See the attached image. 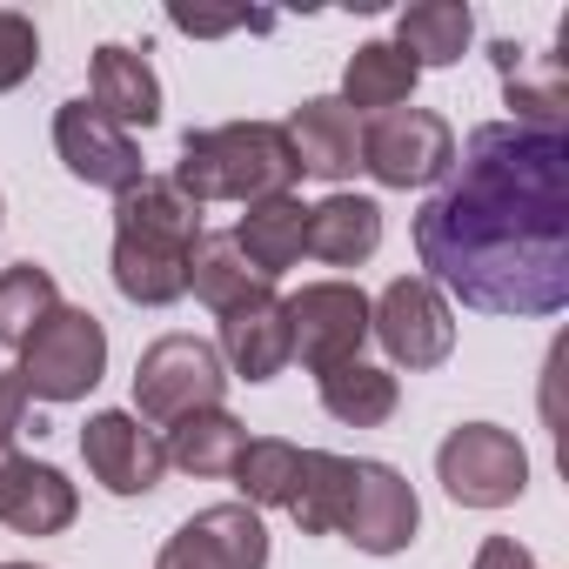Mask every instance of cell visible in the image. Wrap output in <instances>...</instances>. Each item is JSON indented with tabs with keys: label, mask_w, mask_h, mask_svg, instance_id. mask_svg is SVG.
<instances>
[{
	"label": "cell",
	"mask_w": 569,
	"mask_h": 569,
	"mask_svg": "<svg viewBox=\"0 0 569 569\" xmlns=\"http://www.w3.org/2000/svg\"><path fill=\"white\" fill-rule=\"evenodd\" d=\"M369 336L389 349L396 369H436L456 349V316H449L436 281L402 274L382 289V302H369Z\"/></svg>",
	"instance_id": "obj_9"
},
{
	"label": "cell",
	"mask_w": 569,
	"mask_h": 569,
	"mask_svg": "<svg viewBox=\"0 0 569 569\" xmlns=\"http://www.w3.org/2000/svg\"><path fill=\"white\" fill-rule=\"evenodd\" d=\"M108 369V329L88 309H54L48 322H34V336L21 342V389L41 402H81Z\"/></svg>",
	"instance_id": "obj_4"
},
{
	"label": "cell",
	"mask_w": 569,
	"mask_h": 569,
	"mask_svg": "<svg viewBox=\"0 0 569 569\" xmlns=\"http://www.w3.org/2000/svg\"><path fill=\"white\" fill-rule=\"evenodd\" d=\"M188 289L214 309V316H228L234 302H248V296H261V289H274V281H261L248 261H241V248L228 241V234H214V241H201L194 248V268H188Z\"/></svg>",
	"instance_id": "obj_26"
},
{
	"label": "cell",
	"mask_w": 569,
	"mask_h": 569,
	"mask_svg": "<svg viewBox=\"0 0 569 569\" xmlns=\"http://www.w3.org/2000/svg\"><path fill=\"white\" fill-rule=\"evenodd\" d=\"M241 382H274L281 369H289L296 356H289V309L274 302V289H261V296H248V302H234L228 316H221V349H214Z\"/></svg>",
	"instance_id": "obj_15"
},
{
	"label": "cell",
	"mask_w": 569,
	"mask_h": 569,
	"mask_svg": "<svg viewBox=\"0 0 569 569\" xmlns=\"http://www.w3.org/2000/svg\"><path fill=\"white\" fill-rule=\"evenodd\" d=\"M94 108L114 121V128H154L161 121V81H154V68L134 54V48H101L94 54Z\"/></svg>",
	"instance_id": "obj_18"
},
{
	"label": "cell",
	"mask_w": 569,
	"mask_h": 569,
	"mask_svg": "<svg viewBox=\"0 0 569 569\" xmlns=\"http://www.w3.org/2000/svg\"><path fill=\"white\" fill-rule=\"evenodd\" d=\"M228 241L241 248V261H248L261 281H274V274H289V268L302 261V248H309V208H302L296 194L248 201V214L234 221Z\"/></svg>",
	"instance_id": "obj_17"
},
{
	"label": "cell",
	"mask_w": 569,
	"mask_h": 569,
	"mask_svg": "<svg viewBox=\"0 0 569 569\" xmlns=\"http://www.w3.org/2000/svg\"><path fill=\"white\" fill-rule=\"evenodd\" d=\"M316 382H322V409H329L336 422H349V429H376V422L396 416V376H389V369L342 362V369H329V376H316Z\"/></svg>",
	"instance_id": "obj_24"
},
{
	"label": "cell",
	"mask_w": 569,
	"mask_h": 569,
	"mask_svg": "<svg viewBox=\"0 0 569 569\" xmlns=\"http://www.w3.org/2000/svg\"><path fill=\"white\" fill-rule=\"evenodd\" d=\"M34 61H41V34H34V21L14 14V8H0V94L21 88V81L34 74Z\"/></svg>",
	"instance_id": "obj_28"
},
{
	"label": "cell",
	"mask_w": 569,
	"mask_h": 569,
	"mask_svg": "<svg viewBox=\"0 0 569 569\" xmlns=\"http://www.w3.org/2000/svg\"><path fill=\"white\" fill-rule=\"evenodd\" d=\"M342 509H349V456L302 449L289 516L302 522V536H342Z\"/></svg>",
	"instance_id": "obj_23"
},
{
	"label": "cell",
	"mask_w": 569,
	"mask_h": 569,
	"mask_svg": "<svg viewBox=\"0 0 569 569\" xmlns=\"http://www.w3.org/2000/svg\"><path fill=\"white\" fill-rule=\"evenodd\" d=\"M81 456H88V476L108 489V496H148L168 469V449L154 429H141L134 416L108 409V416H88L81 429Z\"/></svg>",
	"instance_id": "obj_13"
},
{
	"label": "cell",
	"mask_w": 569,
	"mask_h": 569,
	"mask_svg": "<svg viewBox=\"0 0 569 569\" xmlns=\"http://www.w3.org/2000/svg\"><path fill=\"white\" fill-rule=\"evenodd\" d=\"M436 476L462 509H502L529 489V456L509 429L496 422H462L449 429V442L436 449Z\"/></svg>",
	"instance_id": "obj_6"
},
{
	"label": "cell",
	"mask_w": 569,
	"mask_h": 569,
	"mask_svg": "<svg viewBox=\"0 0 569 569\" xmlns=\"http://www.w3.org/2000/svg\"><path fill=\"white\" fill-rule=\"evenodd\" d=\"M221 389H228V369L208 342L194 336H161L154 349H141L134 362V402L148 422H181V416H201V409H221Z\"/></svg>",
	"instance_id": "obj_5"
},
{
	"label": "cell",
	"mask_w": 569,
	"mask_h": 569,
	"mask_svg": "<svg viewBox=\"0 0 569 569\" xmlns=\"http://www.w3.org/2000/svg\"><path fill=\"white\" fill-rule=\"evenodd\" d=\"M54 148H61L68 174H74V181H88V188L128 194V188H141V181H148L134 134H128V128H114L94 101H68V108L54 114Z\"/></svg>",
	"instance_id": "obj_10"
},
{
	"label": "cell",
	"mask_w": 569,
	"mask_h": 569,
	"mask_svg": "<svg viewBox=\"0 0 569 569\" xmlns=\"http://www.w3.org/2000/svg\"><path fill=\"white\" fill-rule=\"evenodd\" d=\"M161 449H168V462L188 469V476H228L234 456L248 449V429H241L228 409H201V416H181Z\"/></svg>",
	"instance_id": "obj_22"
},
{
	"label": "cell",
	"mask_w": 569,
	"mask_h": 569,
	"mask_svg": "<svg viewBox=\"0 0 569 569\" xmlns=\"http://www.w3.org/2000/svg\"><path fill=\"white\" fill-rule=\"evenodd\" d=\"M281 309H289V356H302V369L329 376L342 362H362V342H369V296L362 289H349V281H309Z\"/></svg>",
	"instance_id": "obj_7"
},
{
	"label": "cell",
	"mask_w": 569,
	"mask_h": 569,
	"mask_svg": "<svg viewBox=\"0 0 569 569\" xmlns=\"http://www.w3.org/2000/svg\"><path fill=\"white\" fill-rule=\"evenodd\" d=\"M382 248V208L369 194H329L322 208H309V248L329 268H356Z\"/></svg>",
	"instance_id": "obj_19"
},
{
	"label": "cell",
	"mask_w": 569,
	"mask_h": 569,
	"mask_svg": "<svg viewBox=\"0 0 569 569\" xmlns=\"http://www.w3.org/2000/svg\"><path fill=\"white\" fill-rule=\"evenodd\" d=\"M281 134H289V154L302 174L342 181L362 168V114H349L342 101H302Z\"/></svg>",
	"instance_id": "obj_16"
},
{
	"label": "cell",
	"mask_w": 569,
	"mask_h": 569,
	"mask_svg": "<svg viewBox=\"0 0 569 569\" xmlns=\"http://www.w3.org/2000/svg\"><path fill=\"white\" fill-rule=\"evenodd\" d=\"M422 509L416 489L389 469V462H349V509H342V536L369 556H396L409 549Z\"/></svg>",
	"instance_id": "obj_12"
},
{
	"label": "cell",
	"mask_w": 569,
	"mask_h": 569,
	"mask_svg": "<svg viewBox=\"0 0 569 569\" xmlns=\"http://www.w3.org/2000/svg\"><path fill=\"white\" fill-rule=\"evenodd\" d=\"M416 254L462 309L556 316L569 302V128H476L416 214Z\"/></svg>",
	"instance_id": "obj_1"
},
{
	"label": "cell",
	"mask_w": 569,
	"mask_h": 569,
	"mask_svg": "<svg viewBox=\"0 0 569 569\" xmlns=\"http://www.w3.org/2000/svg\"><path fill=\"white\" fill-rule=\"evenodd\" d=\"M469 34H476V14L462 8V0H416V8L396 21V54H409L416 61V74L422 68H449V61H462L469 54Z\"/></svg>",
	"instance_id": "obj_20"
},
{
	"label": "cell",
	"mask_w": 569,
	"mask_h": 569,
	"mask_svg": "<svg viewBox=\"0 0 569 569\" xmlns=\"http://www.w3.org/2000/svg\"><path fill=\"white\" fill-rule=\"evenodd\" d=\"M74 509H81V496H74V482L54 462L0 449V522H8V529H21V536H61L74 522Z\"/></svg>",
	"instance_id": "obj_14"
},
{
	"label": "cell",
	"mask_w": 569,
	"mask_h": 569,
	"mask_svg": "<svg viewBox=\"0 0 569 569\" xmlns=\"http://www.w3.org/2000/svg\"><path fill=\"white\" fill-rule=\"evenodd\" d=\"M296 469H302V449L296 442H281V436H261V442H248L241 456H234V489H241V502L248 509H289V496H296Z\"/></svg>",
	"instance_id": "obj_25"
},
{
	"label": "cell",
	"mask_w": 569,
	"mask_h": 569,
	"mask_svg": "<svg viewBox=\"0 0 569 569\" xmlns=\"http://www.w3.org/2000/svg\"><path fill=\"white\" fill-rule=\"evenodd\" d=\"M201 248V208L174 181H141L114 194V289L141 309H168L188 296V268Z\"/></svg>",
	"instance_id": "obj_2"
},
{
	"label": "cell",
	"mask_w": 569,
	"mask_h": 569,
	"mask_svg": "<svg viewBox=\"0 0 569 569\" xmlns=\"http://www.w3.org/2000/svg\"><path fill=\"white\" fill-rule=\"evenodd\" d=\"M154 569H268V529L261 509L248 502H214L201 516H188Z\"/></svg>",
	"instance_id": "obj_11"
},
{
	"label": "cell",
	"mask_w": 569,
	"mask_h": 569,
	"mask_svg": "<svg viewBox=\"0 0 569 569\" xmlns=\"http://www.w3.org/2000/svg\"><path fill=\"white\" fill-rule=\"evenodd\" d=\"M296 174L302 168H296L289 134H281L274 121H228V128L188 134L168 181L201 208V201H268V194H289Z\"/></svg>",
	"instance_id": "obj_3"
},
{
	"label": "cell",
	"mask_w": 569,
	"mask_h": 569,
	"mask_svg": "<svg viewBox=\"0 0 569 569\" xmlns=\"http://www.w3.org/2000/svg\"><path fill=\"white\" fill-rule=\"evenodd\" d=\"M0 569H34V562H0Z\"/></svg>",
	"instance_id": "obj_31"
},
{
	"label": "cell",
	"mask_w": 569,
	"mask_h": 569,
	"mask_svg": "<svg viewBox=\"0 0 569 569\" xmlns=\"http://www.w3.org/2000/svg\"><path fill=\"white\" fill-rule=\"evenodd\" d=\"M21 422H28V389L21 376H0V449L21 436Z\"/></svg>",
	"instance_id": "obj_30"
},
{
	"label": "cell",
	"mask_w": 569,
	"mask_h": 569,
	"mask_svg": "<svg viewBox=\"0 0 569 569\" xmlns=\"http://www.w3.org/2000/svg\"><path fill=\"white\" fill-rule=\"evenodd\" d=\"M416 61L409 54H396L389 41H369V48H356L349 54V74H342V108L349 114H389V108H402L409 94H416Z\"/></svg>",
	"instance_id": "obj_21"
},
{
	"label": "cell",
	"mask_w": 569,
	"mask_h": 569,
	"mask_svg": "<svg viewBox=\"0 0 569 569\" xmlns=\"http://www.w3.org/2000/svg\"><path fill=\"white\" fill-rule=\"evenodd\" d=\"M476 569H542V562H536L516 536H489V542L476 549Z\"/></svg>",
	"instance_id": "obj_29"
},
{
	"label": "cell",
	"mask_w": 569,
	"mask_h": 569,
	"mask_svg": "<svg viewBox=\"0 0 569 569\" xmlns=\"http://www.w3.org/2000/svg\"><path fill=\"white\" fill-rule=\"evenodd\" d=\"M362 168L382 188H429L456 168V134L429 108H389L362 128Z\"/></svg>",
	"instance_id": "obj_8"
},
{
	"label": "cell",
	"mask_w": 569,
	"mask_h": 569,
	"mask_svg": "<svg viewBox=\"0 0 569 569\" xmlns=\"http://www.w3.org/2000/svg\"><path fill=\"white\" fill-rule=\"evenodd\" d=\"M61 309V289H54V274L34 268V261H14L8 274H0V342H28L34 322H48Z\"/></svg>",
	"instance_id": "obj_27"
}]
</instances>
